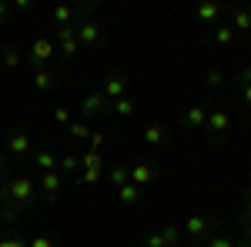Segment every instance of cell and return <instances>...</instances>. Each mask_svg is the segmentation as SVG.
Here are the masks:
<instances>
[{
    "label": "cell",
    "mask_w": 251,
    "mask_h": 247,
    "mask_svg": "<svg viewBox=\"0 0 251 247\" xmlns=\"http://www.w3.org/2000/svg\"><path fill=\"white\" fill-rule=\"evenodd\" d=\"M151 180H154V167H151L148 160H144V164H134V167H131V184H134V187H148Z\"/></svg>",
    "instance_id": "9c48e42d"
},
{
    "label": "cell",
    "mask_w": 251,
    "mask_h": 247,
    "mask_svg": "<svg viewBox=\"0 0 251 247\" xmlns=\"http://www.w3.org/2000/svg\"><path fill=\"white\" fill-rule=\"evenodd\" d=\"M208 84H211V87H225V74H221L218 67H214V70H208Z\"/></svg>",
    "instance_id": "4316f807"
},
{
    "label": "cell",
    "mask_w": 251,
    "mask_h": 247,
    "mask_svg": "<svg viewBox=\"0 0 251 247\" xmlns=\"http://www.w3.org/2000/svg\"><path fill=\"white\" fill-rule=\"evenodd\" d=\"M104 107H111V100H104V94L97 90V94H91L84 104H80V114L84 117H97V114H104Z\"/></svg>",
    "instance_id": "8992f818"
},
{
    "label": "cell",
    "mask_w": 251,
    "mask_h": 247,
    "mask_svg": "<svg viewBox=\"0 0 251 247\" xmlns=\"http://www.w3.org/2000/svg\"><path fill=\"white\" fill-rule=\"evenodd\" d=\"M34 164L40 167V174H50V171H57V157L50 151H37L34 154Z\"/></svg>",
    "instance_id": "7c38bea8"
},
{
    "label": "cell",
    "mask_w": 251,
    "mask_h": 247,
    "mask_svg": "<svg viewBox=\"0 0 251 247\" xmlns=\"http://www.w3.org/2000/svg\"><path fill=\"white\" fill-rule=\"evenodd\" d=\"M40 190H44L47 197H60V190H64V177H60L57 171L40 174Z\"/></svg>",
    "instance_id": "52a82bcc"
},
{
    "label": "cell",
    "mask_w": 251,
    "mask_h": 247,
    "mask_svg": "<svg viewBox=\"0 0 251 247\" xmlns=\"http://www.w3.org/2000/svg\"><path fill=\"white\" fill-rule=\"evenodd\" d=\"M231 40H234V27H218V30H214V44H218V47H228Z\"/></svg>",
    "instance_id": "ffe728a7"
},
{
    "label": "cell",
    "mask_w": 251,
    "mask_h": 247,
    "mask_svg": "<svg viewBox=\"0 0 251 247\" xmlns=\"http://www.w3.org/2000/svg\"><path fill=\"white\" fill-rule=\"evenodd\" d=\"M100 151H87L84 157H80V167H87V171H100Z\"/></svg>",
    "instance_id": "ac0fdd59"
},
{
    "label": "cell",
    "mask_w": 251,
    "mask_h": 247,
    "mask_svg": "<svg viewBox=\"0 0 251 247\" xmlns=\"http://www.w3.org/2000/svg\"><path fill=\"white\" fill-rule=\"evenodd\" d=\"M7 151L14 154V157H24V154L30 151V134L27 131H10L7 134Z\"/></svg>",
    "instance_id": "5b68a950"
},
{
    "label": "cell",
    "mask_w": 251,
    "mask_h": 247,
    "mask_svg": "<svg viewBox=\"0 0 251 247\" xmlns=\"http://www.w3.org/2000/svg\"><path fill=\"white\" fill-rule=\"evenodd\" d=\"M238 84H241V87H251V67H241V70H238Z\"/></svg>",
    "instance_id": "f546056e"
},
{
    "label": "cell",
    "mask_w": 251,
    "mask_h": 247,
    "mask_svg": "<svg viewBox=\"0 0 251 247\" xmlns=\"http://www.w3.org/2000/svg\"><path fill=\"white\" fill-rule=\"evenodd\" d=\"M7 10H10V7H7V3H3V0H0V20L7 17Z\"/></svg>",
    "instance_id": "e575fe53"
},
{
    "label": "cell",
    "mask_w": 251,
    "mask_h": 247,
    "mask_svg": "<svg viewBox=\"0 0 251 247\" xmlns=\"http://www.w3.org/2000/svg\"><path fill=\"white\" fill-rule=\"evenodd\" d=\"M114 111L121 117H131L134 114V100H131V97H121V100H114Z\"/></svg>",
    "instance_id": "44dd1931"
},
{
    "label": "cell",
    "mask_w": 251,
    "mask_h": 247,
    "mask_svg": "<svg viewBox=\"0 0 251 247\" xmlns=\"http://www.w3.org/2000/svg\"><path fill=\"white\" fill-rule=\"evenodd\" d=\"M27 247H54V241H50V237H34Z\"/></svg>",
    "instance_id": "d6a6232c"
},
{
    "label": "cell",
    "mask_w": 251,
    "mask_h": 247,
    "mask_svg": "<svg viewBox=\"0 0 251 247\" xmlns=\"http://www.w3.org/2000/svg\"><path fill=\"white\" fill-rule=\"evenodd\" d=\"M208 131L218 134V137L228 134L231 131V114H228V111H214V114H208Z\"/></svg>",
    "instance_id": "ba28073f"
},
{
    "label": "cell",
    "mask_w": 251,
    "mask_h": 247,
    "mask_svg": "<svg viewBox=\"0 0 251 247\" xmlns=\"http://www.w3.org/2000/svg\"><path fill=\"white\" fill-rule=\"evenodd\" d=\"M234 34L238 30H251V10H234Z\"/></svg>",
    "instance_id": "d6986e66"
},
{
    "label": "cell",
    "mask_w": 251,
    "mask_h": 247,
    "mask_svg": "<svg viewBox=\"0 0 251 247\" xmlns=\"http://www.w3.org/2000/svg\"><path fill=\"white\" fill-rule=\"evenodd\" d=\"M148 247H171V244H168L164 234H151V237H148Z\"/></svg>",
    "instance_id": "83f0119b"
},
{
    "label": "cell",
    "mask_w": 251,
    "mask_h": 247,
    "mask_svg": "<svg viewBox=\"0 0 251 247\" xmlns=\"http://www.w3.org/2000/svg\"><path fill=\"white\" fill-rule=\"evenodd\" d=\"M117 197H121V204H137L141 201V187H134V184H124V187H117Z\"/></svg>",
    "instance_id": "9a60e30c"
},
{
    "label": "cell",
    "mask_w": 251,
    "mask_h": 247,
    "mask_svg": "<svg viewBox=\"0 0 251 247\" xmlns=\"http://www.w3.org/2000/svg\"><path fill=\"white\" fill-rule=\"evenodd\" d=\"M57 164H60V171H67V174L80 171V157H74V154H67V157H60Z\"/></svg>",
    "instance_id": "7402d4cb"
},
{
    "label": "cell",
    "mask_w": 251,
    "mask_h": 247,
    "mask_svg": "<svg viewBox=\"0 0 251 247\" xmlns=\"http://www.w3.org/2000/svg\"><path fill=\"white\" fill-rule=\"evenodd\" d=\"M54 117H57L60 124H67V127H71V111H67V107H57V111H54Z\"/></svg>",
    "instance_id": "4dcf8cb0"
},
{
    "label": "cell",
    "mask_w": 251,
    "mask_h": 247,
    "mask_svg": "<svg viewBox=\"0 0 251 247\" xmlns=\"http://www.w3.org/2000/svg\"><path fill=\"white\" fill-rule=\"evenodd\" d=\"M245 104L251 107V87H245Z\"/></svg>",
    "instance_id": "d590c367"
},
{
    "label": "cell",
    "mask_w": 251,
    "mask_h": 247,
    "mask_svg": "<svg viewBox=\"0 0 251 247\" xmlns=\"http://www.w3.org/2000/svg\"><path fill=\"white\" fill-rule=\"evenodd\" d=\"M198 17L204 20V23H211V20L221 17V3H214V0H208V3H201L198 7Z\"/></svg>",
    "instance_id": "5bb4252c"
},
{
    "label": "cell",
    "mask_w": 251,
    "mask_h": 247,
    "mask_svg": "<svg viewBox=\"0 0 251 247\" xmlns=\"http://www.w3.org/2000/svg\"><path fill=\"white\" fill-rule=\"evenodd\" d=\"M17 64H20V50H17V47H7V50H3V67L14 70Z\"/></svg>",
    "instance_id": "cb8c5ba5"
},
{
    "label": "cell",
    "mask_w": 251,
    "mask_h": 247,
    "mask_svg": "<svg viewBox=\"0 0 251 247\" xmlns=\"http://www.w3.org/2000/svg\"><path fill=\"white\" fill-rule=\"evenodd\" d=\"M94 180H100V171H84L80 184H94Z\"/></svg>",
    "instance_id": "1f68e13d"
},
{
    "label": "cell",
    "mask_w": 251,
    "mask_h": 247,
    "mask_svg": "<svg viewBox=\"0 0 251 247\" xmlns=\"http://www.w3.org/2000/svg\"><path fill=\"white\" fill-rule=\"evenodd\" d=\"M77 44L80 47H97V44H100V23H94V20H80L77 23Z\"/></svg>",
    "instance_id": "277c9868"
},
{
    "label": "cell",
    "mask_w": 251,
    "mask_h": 247,
    "mask_svg": "<svg viewBox=\"0 0 251 247\" xmlns=\"http://www.w3.org/2000/svg\"><path fill=\"white\" fill-rule=\"evenodd\" d=\"M144 140H148L151 147H157V144H164V140H168V127H161V124H151V127L144 131Z\"/></svg>",
    "instance_id": "4fadbf2b"
},
{
    "label": "cell",
    "mask_w": 251,
    "mask_h": 247,
    "mask_svg": "<svg viewBox=\"0 0 251 247\" xmlns=\"http://www.w3.org/2000/svg\"><path fill=\"white\" fill-rule=\"evenodd\" d=\"M67 131H71V137H74V140H84V137H87V124H84V120H71V127H67Z\"/></svg>",
    "instance_id": "603a6c76"
},
{
    "label": "cell",
    "mask_w": 251,
    "mask_h": 247,
    "mask_svg": "<svg viewBox=\"0 0 251 247\" xmlns=\"http://www.w3.org/2000/svg\"><path fill=\"white\" fill-rule=\"evenodd\" d=\"M248 247H251V244H248Z\"/></svg>",
    "instance_id": "74e56055"
},
{
    "label": "cell",
    "mask_w": 251,
    "mask_h": 247,
    "mask_svg": "<svg viewBox=\"0 0 251 247\" xmlns=\"http://www.w3.org/2000/svg\"><path fill=\"white\" fill-rule=\"evenodd\" d=\"M161 234L168 237V244H177V241L184 237V230H177V227H164V230H161Z\"/></svg>",
    "instance_id": "484cf974"
},
{
    "label": "cell",
    "mask_w": 251,
    "mask_h": 247,
    "mask_svg": "<svg viewBox=\"0 0 251 247\" xmlns=\"http://www.w3.org/2000/svg\"><path fill=\"white\" fill-rule=\"evenodd\" d=\"M54 54H57V44H54L50 37H37L34 44H30V50H27V60H30V64H37V67H44Z\"/></svg>",
    "instance_id": "7a4b0ae2"
},
{
    "label": "cell",
    "mask_w": 251,
    "mask_h": 247,
    "mask_svg": "<svg viewBox=\"0 0 251 247\" xmlns=\"http://www.w3.org/2000/svg\"><path fill=\"white\" fill-rule=\"evenodd\" d=\"M107 180H111L114 187H124V184H131V167H111Z\"/></svg>",
    "instance_id": "e0dca14e"
},
{
    "label": "cell",
    "mask_w": 251,
    "mask_h": 247,
    "mask_svg": "<svg viewBox=\"0 0 251 247\" xmlns=\"http://www.w3.org/2000/svg\"><path fill=\"white\" fill-rule=\"evenodd\" d=\"M204 247H238V244H234L231 237H225V234H218V237H208V244H204Z\"/></svg>",
    "instance_id": "d4e9b609"
},
{
    "label": "cell",
    "mask_w": 251,
    "mask_h": 247,
    "mask_svg": "<svg viewBox=\"0 0 251 247\" xmlns=\"http://www.w3.org/2000/svg\"><path fill=\"white\" fill-rule=\"evenodd\" d=\"M204 124H208V111H204V107H188V114H184V127L198 131V127H204Z\"/></svg>",
    "instance_id": "8fae6325"
},
{
    "label": "cell",
    "mask_w": 251,
    "mask_h": 247,
    "mask_svg": "<svg viewBox=\"0 0 251 247\" xmlns=\"http://www.w3.org/2000/svg\"><path fill=\"white\" fill-rule=\"evenodd\" d=\"M30 241H24V237H3L0 241V247H27Z\"/></svg>",
    "instance_id": "f1b7e54d"
},
{
    "label": "cell",
    "mask_w": 251,
    "mask_h": 247,
    "mask_svg": "<svg viewBox=\"0 0 251 247\" xmlns=\"http://www.w3.org/2000/svg\"><path fill=\"white\" fill-rule=\"evenodd\" d=\"M34 87H37V90H50V87H54V74H50L47 67H37V70H34Z\"/></svg>",
    "instance_id": "2e32d148"
},
{
    "label": "cell",
    "mask_w": 251,
    "mask_h": 247,
    "mask_svg": "<svg viewBox=\"0 0 251 247\" xmlns=\"http://www.w3.org/2000/svg\"><path fill=\"white\" fill-rule=\"evenodd\" d=\"M34 194H37V187H34L30 177H14V180L7 184V207L10 210L30 207V204H34Z\"/></svg>",
    "instance_id": "6da1fadb"
},
{
    "label": "cell",
    "mask_w": 251,
    "mask_h": 247,
    "mask_svg": "<svg viewBox=\"0 0 251 247\" xmlns=\"http://www.w3.org/2000/svg\"><path fill=\"white\" fill-rule=\"evenodd\" d=\"M208 230H211V221H208L204 214L188 217V227H184V234H188V237H208Z\"/></svg>",
    "instance_id": "30bf717a"
},
{
    "label": "cell",
    "mask_w": 251,
    "mask_h": 247,
    "mask_svg": "<svg viewBox=\"0 0 251 247\" xmlns=\"http://www.w3.org/2000/svg\"><path fill=\"white\" fill-rule=\"evenodd\" d=\"M100 94H104V100H121V97H127V77L124 74H111L107 80H104Z\"/></svg>",
    "instance_id": "3957f363"
},
{
    "label": "cell",
    "mask_w": 251,
    "mask_h": 247,
    "mask_svg": "<svg viewBox=\"0 0 251 247\" xmlns=\"http://www.w3.org/2000/svg\"><path fill=\"white\" fill-rule=\"evenodd\" d=\"M241 217H245V221H251V194H248V204H245V210H241Z\"/></svg>",
    "instance_id": "836d02e7"
},
{
    "label": "cell",
    "mask_w": 251,
    "mask_h": 247,
    "mask_svg": "<svg viewBox=\"0 0 251 247\" xmlns=\"http://www.w3.org/2000/svg\"><path fill=\"white\" fill-rule=\"evenodd\" d=\"M0 180H3V160H0Z\"/></svg>",
    "instance_id": "8d00e7d4"
}]
</instances>
